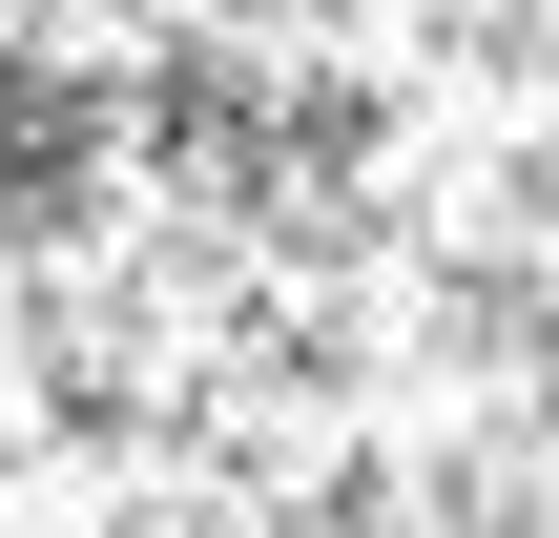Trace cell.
<instances>
[{
  "label": "cell",
  "mask_w": 559,
  "mask_h": 538,
  "mask_svg": "<svg viewBox=\"0 0 559 538\" xmlns=\"http://www.w3.org/2000/svg\"><path fill=\"white\" fill-rule=\"evenodd\" d=\"M0 538H559V0H0Z\"/></svg>",
  "instance_id": "6da1fadb"
}]
</instances>
